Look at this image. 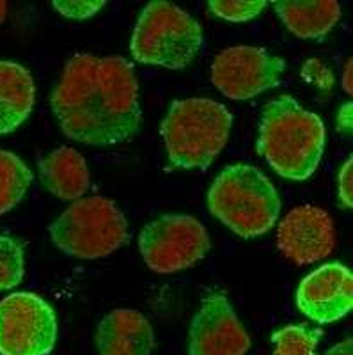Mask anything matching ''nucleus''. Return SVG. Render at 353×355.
Here are the masks:
<instances>
[{
  "instance_id": "nucleus-1",
  "label": "nucleus",
  "mask_w": 353,
  "mask_h": 355,
  "mask_svg": "<svg viewBox=\"0 0 353 355\" xmlns=\"http://www.w3.org/2000/svg\"><path fill=\"white\" fill-rule=\"evenodd\" d=\"M52 109L73 141L87 146L128 142L142 121L132 62L117 55L76 53L53 89Z\"/></svg>"
},
{
  "instance_id": "nucleus-2",
  "label": "nucleus",
  "mask_w": 353,
  "mask_h": 355,
  "mask_svg": "<svg viewBox=\"0 0 353 355\" xmlns=\"http://www.w3.org/2000/svg\"><path fill=\"white\" fill-rule=\"evenodd\" d=\"M325 150V126L295 98L277 96L263 110L257 153L281 176L304 182L316 171Z\"/></svg>"
},
{
  "instance_id": "nucleus-3",
  "label": "nucleus",
  "mask_w": 353,
  "mask_h": 355,
  "mask_svg": "<svg viewBox=\"0 0 353 355\" xmlns=\"http://www.w3.org/2000/svg\"><path fill=\"white\" fill-rule=\"evenodd\" d=\"M233 114L209 98L173 101L162 121L167 157L180 169L206 171L227 144Z\"/></svg>"
},
{
  "instance_id": "nucleus-4",
  "label": "nucleus",
  "mask_w": 353,
  "mask_h": 355,
  "mask_svg": "<svg viewBox=\"0 0 353 355\" xmlns=\"http://www.w3.org/2000/svg\"><path fill=\"white\" fill-rule=\"evenodd\" d=\"M208 208L241 239L268 233L281 214V199L268 178L247 164L229 166L208 190Z\"/></svg>"
},
{
  "instance_id": "nucleus-5",
  "label": "nucleus",
  "mask_w": 353,
  "mask_h": 355,
  "mask_svg": "<svg viewBox=\"0 0 353 355\" xmlns=\"http://www.w3.org/2000/svg\"><path fill=\"white\" fill-rule=\"evenodd\" d=\"M201 46L199 21L169 2H153L142 9L130 43L135 61L167 69L187 68Z\"/></svg>"
},
{
  "instance_id": "nucleus-6",
  "label": "nucleus",
  "mask_w": 353,
  "mask_h": 355,
  "mask_svg": "<svg viewBox=\"0 0 353 355\" xmlns=\"http://www.w3.org/2000/svg\"><path fill=\"white\" fill-rule=\"evenodd\" d=\"M50 236L66 254L98 259L125 245L128 222L110 199L80 198L52 222Z\"/></svg>"
},
{
  "instance_id": "nucleus-7",
  "label": "nucleus",
  "mask_w": 353,
  "mask_h": 355,
  "mask_svg": "<svg viewBox=\"0 0 353 355\" xmlns=\"http://www.w3.org/2000/svg\"><path fill=\"white\" fill-rule=\"evenodd\" d=\"M139 249L153 272L174 274L205 258L209 236L192 215H162L141 231Z\"/></svg>"
},
{
  "instance_id": "nucleus-8",
  "label": "nucleus",
  "mask_w": 353,
  "mask_h": 355,
  "mask_svg": "<svg viewBox=\"0 0 353 355\" xmlns=\"http://www.w3.org/2000/svg\"><path fill=\"white\" fill-rule=\"evenodd\" d=\"M57 343V316L36 293L0 300V355H49Z\"/></svg>"
},
{
  "instance_id": "nucleus-9",
  "label": "nucleus",
  "mask_w": 353,
  "mask_h": 355,
  "mask_svg": "<svg viewBox=\"0 0 353 355\" xmlns=\"http://www.w3.org/2000/svg\"><path fill=\"white\" fill-rule=\"evenodd\" d=\"M286 62L259 46H231L215 57L212 82L229 100H250L275 87Z\"/></svg>"
},
{
  "instance_id": "nucleus-10",
  "label": "nucleus",
  "mask_w": 353,
  "mask_h": 355,
  "mask_svg": "<svg viewBox=\"0 0 353 355\" xmlns=\"http://www.w3.org/2000/svg\"><path fill=\"white\" fill-rule=\"evenodd\" d=\"M249 348V334L227 297L222 291L206 295L190 323V355H245Z\"/></svg>"
},
{
  "instance_id": "nucleus-11",
  "label": "nucleus",
  "mask_w": 353,
  "mask_h": 355,
  "mask_svg": "<svg viewBox=\"0 0 353 355\" xmlns=\"http://www.w3.org/2000/svg\"><path fill=\"white\" fill-rule=\"evenodd\" d=\"M277 245L297 265H311L327 258L336 245L332 217L318 206L293 208L279 224Z\"/></svg>"
},
{
  "instance_id": "nucleus-12",
  "label": "nucleus",
  "mask_w": 353,
  "mask_h": 355,
  "mask_svg": "<svg viewBox=\"0 0 353 355\" xmlns=\"http://www.w3.org/2000/svg\"><path fill=\"white\" fill-rule=\"evenodd\" d=\"M353 279L348 266L327 263L302 279L297 306L316 323H332L352 311Z\"/></svg>"
},
{
  "instance_id": "nucleus-13",
  "label": "nucleus",
  "mask_w": 353,
  "mask_h": 355,
  "mask_svg": "<svg viewBox=\"0 0 353 355\" xmlns=\"http://www.w3.org/2000/svg\"><path fill=\"white\" fill-rule=\"evenodd\" d=\"M100 355H149L155 348L151 323L135 309H116L96 329Z\"/></svg>"
},
{
  "instance_id": "nucleus-14",
  "label": "nucleus",
  "mask_w": 353,
  "mask_h": 355,
  "mask_svg": "<svg viewBox=\"0 0 353 355\" xmlns=\"http://www.w3.org/2000/svg\"><path fill=\"white\" fill-rule=\"evenodd\" d=\"M41 183L62 201H76L87 192L89 167L85 158L73 148L62 146L40 160Z\"/></svg>"
},
{
  "instance_id": "nucleus-15",
  "label": "nucleus",
  "mask_w": 353,
  "mask_h": 355,
  "mask_svg": "<svg viewBox=\"0 0 353 355\" xmlns=\"http://www.w3.org/2000/svg\"><path fill=\"white\" fill-rule=\"evenodd\" d=\"M33 75L11 61H0V135L17 130L34 107Z\"/></svg>"
},
{
  "instance_id": "nucleus-16",
  "label": "nucleus",
  "mask_w": 353,
  "mask_h": 355,
  "mask_svg": "<svg viewBox=\"0 0 353 355\" xmlns=\"http://www.w3.org/2000/svg\"><path fill=\"white\" fill-rule=\"evenodd\" d=\"M273 9L284 21L289 33L302 40H320L341 18L337 2H275Z\"/></svg>"
},
{
  "instance_id": "nucleus-17",
  "label": "nucleus",
  "mask_w": 353,
  "mask_h": 355,
  "mask_svg": "<svg viewBox=\"0 0 353 355\" xmlns=\"http://www.w3.org/2000/svg\"><path fill=\"white\" fill-rule=\"evenodd\" d=\"M33 183V173L11 151L0 150V215L11 211Z\"/></svg>"
},
{
  "instance_id": "nucleus-18",
  "label": "nucleus",
  "mask_w": 353,
  "mask_h": 355,
  "mask_svg": "<svg viewBox=\"0 0 353 355\" xmlns=\"http://www.w3.org/2000/svg\"><path fill=\"white\" fill-rule=\"evenodd\" d=\"M321 331L305 323L288 325L272 334L273 355H316Z\"/></svg>"
},
{
  "instance_id": "nucleus-19",
  "label": "nucleus",
  "mask_w": 353,
  "mask_h": 355,
  "mask_svg": "<svg viewBox=\"0 0 353 355\" xmlns=\"http://www.w3.org/2000/svg\"><path fill=\"white\" fill-rule=\"evenodd\" d=\"M24 245L0 234V290H12L24 279Z\"/></svg>"
},
{
  "instance_id": "nucleus-20",
  "label": "nucleus",
  "mask_w": 353,
  "mask_h": 355,
  "mask_svg": "<svg viewBox=\"0 0 353 355\" xmlns=\"http://www.w3.org/2000/svg\"><path fill=\"white\" fill-rule=\"evenodd\" d=\"M266 6V2H209V11L229 21H247L256 18Z\"/></svg>"
},
{
  "instance_id": "nucleus-21",
  "label": "nucleus",
  "mask_w": 353,
  "mask_h": 355,
  "mask_svg": "<svg viewBox=\"0 0 353 355\" xmlns=\"http://www.w3.org/2000/svg\"><path fill=\"white\" fill-rule=\"evenodd\" d=\"M302 77L307 82L316 85L323 93L330 94L334 85V75L325 62L318 61V59H309L302 68Z\"/></svg>"
},
{
  "instance_id": "nucleus-22",
  "label": "nucleus",
  "mask_w": 353,
  "mask_h": 355,
  "mask_svg": "<svg viewBox=\"0 0 353 355\" xmlns=\"http://www.w3.org/2000/svg\"><path fill=\"white\" fill-rule=\"evenodd\" d=\"M105 6V2H53V9L59 11L62 17L73 18V20H85L94 17Z\"/></svg>"
},
{
  "instance_id": "nucleus-23",
  "label": "nucleus",
  "mask_w": 353,
  "mask_h": 355,
  "mask_svg": "<svg viewBox=\"0 0 353 355\" xmlns=\"http://www.w3.org/2000/svg\"><path fill=\"white\" fill-rule=\"evenodd\" d=\"M352 158L339 171V201L345 208H352Z\"/></svg>"
},
{
  "instance_id": "nucleus-24",
  "label": "nucleus",
  "mask_w": 353,
  "mask_h": 355,
  "mask_svg": "<svg viewBox=\"0 0 353 355\" xmlns=\"http://www.w3.org/2000/svg\"><path fill=\"white\" fill-rule=\"evenodd\" d=\"M337 128L343 133L352 132V103L346 101L345 105L339 109V114H337Z\"/></svg>"
},
{
  "instance_id": "nucleus-25",
  "label": "nucleus",
  "mask_w": 353,
  "mask_h": 355,
  "mask_svg": "<svg viewBox=\"0 0 353 355\" xmlns=\"http://www.w3.org/2000/svg\"><path fill=\"white\" fill-rule=\"evenodd\" d=\"M325 355H352V338H346L341 343L334 345L330 350H327Z\"/></svg>"
},
{
  "instance_id": "nucleus-26",
  "label": "nucleus",
  "mask_w": 353,
  "mask_h": 355,
  "mask_svg": "<svg viewBox=\"0 0 353 355\" xmlns=\"http://www.w3.org/2000/svg\"><path fill=\"white\" fill-rule=\"evenodd\" d=\"M343 87L346 93H352V61L346 62L345 73H343Z\"/></svg>"
},
{
  "instance_id": "nucleus-27",
  "label": "nucleus",
  "mask_w": 353,
  "mask_h": 355,
  "mask_svg": "<svg viewBox=\"0 0 353 355\" xmlns=\"http://www.w3.org/2000/svg\"><path fill=\"white\" fill-rule=\"evenodd\" d=\"M6 12H8V4H6V2H0V24L4 21Z\"/></svg>"
}]
</instances>
